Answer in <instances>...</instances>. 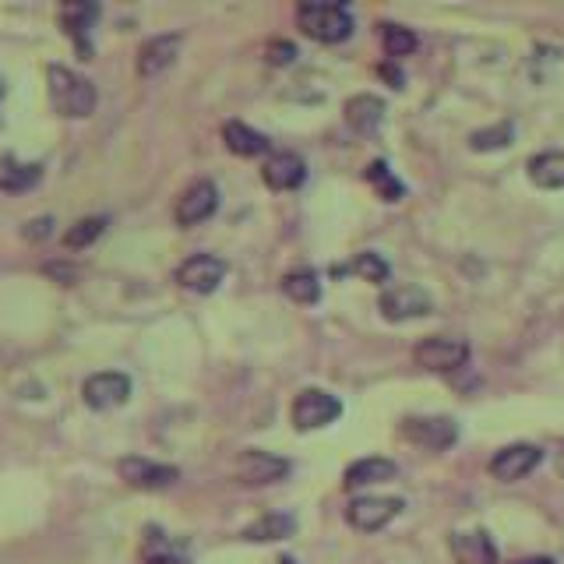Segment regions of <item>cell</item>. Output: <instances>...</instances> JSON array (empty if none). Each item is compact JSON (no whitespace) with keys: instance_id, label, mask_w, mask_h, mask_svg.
<instances>
[{"instance_id":"29","label":"cell","mask_w":564,"mask_h":564,"mask_svg":"<svg viewBox=\"0 0 564 564\" xmlns=\"http://www.w3.org/2000/svg\"><path fill=\"white\" fill-rule=\"evenodd\" d=\"M381 39H385L388 57H406V53L416 50L413 29H402V25H385V29H381Z\"/></svg>"},{"instance_id":"16","label":"cell","mask_w":564,"mask_h":564,"mask_svg":"<svg viewBox=\"0 0 564 564\" xmlns=\"http://www.w3.org/2000/svg\"><path fill=\"white\" fill-rule=\"evenodd\" d=\"M452 554L459 564H498V547L490 540L483 529H473V533H452Z\"/></svg>"},{"instance_id":"6","label":"cell","mask_w":564,"mask_h":564,"mask_svg":"<svg viewBox=\"0 0 564 564\" xmlns=\"http://www.w3.org/2000/svg\"><path fill=\"white\" fill-rule=\"evenodd\" d=\"M216 208H219V187L212 180H194L177 198L173 219H177V226H198L216 216Z\"/></svg>"},{"instance_id":"9","label":"cell","mask_w":564,"mask_h":564,"mask_svg":"<svg viewBox=\"0 0 564 564\" xmlns=\"http://www.w3.org/2000/svg\"><path fill=\"white\" fill-rule=\"evenodd\" d=\"M223 279H226V261L216 258V254H191L177 268V282L191 293H216Z\"/></svg>"},{"instance_id":"32","label":"cell","mask_w":564,"mask_h":564,"mask_svg":"<svg viewBox=\"0 0 564 564\" xmlns=\"http://www.w3.org/2000/svg\"><path fill=\"white\" fill-rule=\"evenodd\" d=\"M378 75L388 78V82H392V89H402V85H406V78H402V71H399L395 64H381V67H378Z\"/></svg>"},{"instance_id":"36","label":"cell","mask_w":564,"mask_h":564,"mask_svg":"<svg viewBox=\"0 0 564 564\" xmlns=\"http://www.w3.org/2000/svg\"><path fill=\"white\" fill-rule=\"evenodd\" d=\"M275 564H297V561H293V557H279Z\"/></svg>"},{"instance_id":"34","label":"cell","mask_w":564,"mask_h":564,"mask_svg":"<svg viewBox=\"0 0 564 564\" xmlns=\"http://www.w3.org/2000/svg\"><path fill=\"white\" fill-rule=\"evenodd\" d=\"M515 564H554V557H522V561Z\"/></svg>"},{"instance_id":"24","label":"cell","mask_w":564,"mask_h":564,"mask_svg":"<svg viewBox=\"0 0 564 564\" xmlns=\"http://www.w3.org/2000/svg\"><path fill=\"white\" fill-rule=\"evenodd\" d=\"M512 138H515V127L508 124V120H501V124L483 127V131L469 134V149H473V152H494V149H505V145H512Z\"/></svg>"},{"instance_id":"3","label":"cell","mask_w":564,"mask_h":564,"mask_svg":"<svg viewBox=\"0 0 564 564\" xmlns=\"http://www.w3.org/2000/svg\"><path fill=\"white\" fill-rule=\"evenodd\" d=\"M342 416V402L335 399L325 388H304V392L293 399V427L297 431H318L328 427Z\"/></svg>"},{"instance_id":"12","label":"cell","mask_w":564,"mask_h":564,"mask_svg":"<svg viewBox=\"0 0 564 564\" xmlns=\"http://www.w3.org/2000/svg\"><path fill=\"white\" fill-rule=\"evenodd\" d=\"M413 357L420 367L427 371H459L462 364L469 360V346L459 339H423L420 346L413 349Z\"/></svg>"},{"instance_id":"30","label":"cell","mask_w":564,"mask_h":564,"mask_svg":"<svg viewBox=\"0 0 564 564\" xmlns=\"http://www.w3.org/2000/svg\"><path fill=\"white\" fill-rule=\"evenodd\" d=\"M293 57H297V46L286 43V39H275V43H268V64H275V67L293 64Z\"/></svg>"},{"instance_id":"33","label":"cell","mask_w":564,"mask_h":564,"mask_svg":"<svg viewBox=\"0 0 564 564\" xmlns=\"http://www.w3.org/2000/svg\"><path fill=\"white\" fill-rule=\"evenodd\" d=\"M149 564H184V561H180L177 554H152Z\"/></svg>"},{"instance_id":"2","label":"cell","mask_w":564,"mask_h":564,"mask_svg":"<svg viewBox=\"0 0 564 564\" xmlns=\"http://www.w3.org/2000/svg\"><path fill=\"white\" fill-rule=\"evenodd\" d=\"M297 22L304 36L318 39V43H342L353 32V18H349L346 4H321V0H307L300 4Z\"/></svg>"},{"instance_id":"7","label":"cell","mask_w":564,"mask_h":564,"mask_svg":"<svg viewBox=\"0 0 564 564\" xmlns=\"http://www.w3.org/2000/svg\"><path fill=\"white\" fill-rule=\"evenodd\" d=\"M82 399L89 409H117L131 399V378L120 371H99L92 378H85Z\"/></svg>"},{"instance_id":"27","label":"cell","mask_w":564,"mask_h":564,"mask_svg":"<svg viewBox=\"0 0 564 564\" xmlns=\"http://www.w3.org/2000/svg\"><path fill=\"white\" fill-rule=\"evenodd\" d=\"M367 180H371V184L378 187V194H381L385 201H399L402 194H406V187H402L399 180L392 177L388 163H371V166H367Z\"/></svg>"},{"instance_id":"1","label":"cell","mask_w":564,"mask_h":564,"mask_svg":"<svg viewBox=\"0 0 564 564\" xmlns=\"http://www.w3.org/2000/svg\"><path fill=\"white\" fill-rule=\"evenodd\" d=\"M46 85H50V103L60 117L67 120L92 117V110H96V85L89 78L75 75L64 64H50L46 67Z\"/></svg>"},{"instance_id":"19","label":"cell","mask_w":564,"mask_h":564,"mask_svg":"<svg viewBox=\"0 0 564 564\" xmlns=\"http://www.w3.org/2000/svg\"><path fill=\"white\" fill-rule=\"evenodd\" d=\"M297 533V519L286 512H272V515H261L254 519L251 526H244V540L247 543H275V540H286V536Z\"/></svg>"},{"instance_id":"22","label":"cell","mask_w":564,"mask_h":564,"mask_svg":"<svg viewBox=\"0 0 564 564\" xmlns=\"http://www.w3.org/2000/svg\"><path fill=\"white\" fill-rule=\"evenodd\" d=\"M529 180L543 191H561L564 187V152H540L529 159Z\"/></svg>"},{"instance_id":"18","label":"cell","mask_w":564,"mask_h":564,"mask_svg":"<svg viewBox=\"0 0 564 564\" xmlns=\"http://www.w3.org/2000/svg\"><path fill=\"white\" fill-rule=\"evenodd\" d=\"M395 473H399V466H395L392 459H381V455H371V459L353 462V466L346 469V476H342V483H346L349 490H357V487H371V483L395 480Z\"/></svg>"},{"instance_id":"25","label":"cell","mask_w":564,"mask_h":564,"mask_svg":"<svg viewBox=\"0 0 564 564\" xmlns=\"http://www.w3.org/2000/svg\"><path fill=\"white\" fill-rule=\"evenodd\" d=\"M106 230V216H89V219H78L71 230L64 233V247L67 251H82V247L96 244Z\"/></svg>"},{"instance_id":"8","label":"cell","mask_w":564,"mask_h":564,"mask_svg":"<svg viewBox=\"0 0 564 564\" xmlns=\"http://www.w3.org/2000/svg\"><path fill=\"white\" fill-rule=\"evenodd\" d=\"M378 307L388 321H413V318H423V314H431L434 300L427 297V290H420V286H388V290L381 293Z\"/></svg>"},{"instance_id":"23","label":"cell","mask_w":564,"mask_h":564,"mask_svg":"<svg viewBox=\"0 0 564 564\" xmlns=\"http://www.w3.org/2000/svg\"><path fill=\"white\" fill-rule=\"evenodd\" d=\"M282 293L293 300V304H318L321 300V282L318 275L311 272V268H293V272L282 275Z\"/></svg>"},{"instance_id":"31","label":"cell","mask_w":564,"mask_h":564,"mask_svg":"<svg viewBox=\"0 0 564 564\" xmlns=\"http://www.w3.org/2000/svg\"><path fill=\"white\" fill-rule=\"evenodd\" d=\"M53 233V219L50 216H39L32 219L29 226H25V240H46Z\"/></svg>"},{"instance_id":"15","label":"cell","mask_w":564,"mask_h":564,"mask_svg":"<svg viewBox=\"0 0 564 564\" xmlns=\"http://www.w3.org/2000/svg\"><path fill=\"white\" fill-rule=\"evenodd\" d=\"M180 36H152L149 43L138 50V75L141 78H159L166 67L177 60Z\"/></svg>"},{"instance_id":"17","label":"cell","mask_w":564,"mask_h":564,"mask_svg":"<svg viewBox=\"0 0 564 564\" xmlns=\"http://www.w3.org/2000/svg\"><path fill=\"white\" fill-rule=\"evenodd\" d=\"M223 141L233 156H244V159H254V156H261V152H268V138L261 131H254L251 124H244V120H226Z\"/></svg>"},{"instance_id":"26","label":"cell","mask_w":564,"mask_h":564,"mask_svg":"<svg viewBox=\"0 0 564 564\" xmlns=\"http://www.w3.org/2000/svg\"><path fill=\"white\" fill-rule=\"evenodd\" d=\"M39 177H43V166L32 163V166H11L4 177H0V191H29V187L39 184Z\"/></svg>"},{"instance_id":"20","label":"cell","mask_w":564,"mask_h":564,"mask_svg":"<svg viewBox=\"0 0 564 564\" xmlns=\"http://www.w3.org/2000/svg\"><path fill=\"white\" fill-rule=\"evenodd\" d=\"M99 18V8L96 4H64V8H60V25H64V32L71 39H75L78 43V50L85 53V57H89V29H92V22H96Z\"/></svg>"},{"instance_id":"10","label":"cell","mask_w":564,"mask_h":564,"mask_svg":"<svg viewBox=\"0 0 564 564\" xmlns=\"http://www.w3.org/2000/svg\"><path fill=\"white\" fill-rule=\"evenodd\" d=\"M402 512V498H357L346 505V522L360 533H378Z\"/></svg>"},{"instance_id":"4","label":"cell","mask_w":564,"mask_h":564,"mask_svg":"<svg viewBox=\"0 0 564 564\" xmlns=\"http://www.w3.org/2000/svg\"><path fill=\"white\" fill-rule=\"evenodd\" d=\"M399 434L420 448L445 452V448H452L459 441V423L452 416H409V420H402Z\"/></svg>"},{"instance_id":"28","label":"cell","mask_w":564,"mask_h":564,"mask_svg":"<svg viewBox=\"0 0 564 564\" xmlns=\"http://www.w3.org/2000/svg\"><path fill=\"white\" fill-rule=\"evenodd\" d=\"M353 272H357L360 279L381 286V282L388 279V261L381 258V254H374V251H364V254H357V258H353Z\"/></svg>"},{"instance_id":"21","label":"cell","mask_w":564,"mask_h":564,"mask_svg":"<svg viewBox=\"0 0 564 564\" xmlns=\"http://www.w3.org/2000/svg\"><path fill=\"white\" fill-rule=\"evenodd\" d=\"M381 120H385V103H381L378 96H353L346 103V124L353 127V131L360 134H371L381 127Z\"/></svg>"},{"instance_id":"14","label":"cell","mask_w":564,"mask_h":564,"mask_svg":"<svg viewBox=\"0 0 564 564\" xmlns=\"http://www.w3.org/2000/svg\"><path fill=\"white\" fill-rule=\"evenodd\" d=\"M261 180L272 191H297L307 180V166L297 152H272L261 166Z\"/></svg>"},{"instance_id":"11","label":"cell","mask_w":564,"mask_h":564,"mask_svg":"<svg viewBox=\"0 0 564 564\" xmlns=\"http://www.w3.org/2000/svg\"><path fill=\"white\" fill-rule=\"evenodd\" d=\"M286 476H290V462L272 452L251 448V452H244L237 459V480L247 483V487H265V483L286 480Z\"/></svg>"},{"instance_id":"5","label":"cell","mask_w":564,"mask_h":564,"mask_svg":"<svg viewBox=\"0 0 564 564\" xmlns=\"http://www.w3.org/2000/svg\"><path fill=\"white\" fill-rule=\"evenodd\" d=\"M117 473L127 487H138V490H166L180 480L177 466H163V462L141 459V455H127V459H120Z\"/></svg>"},{"instance_id":"35","label":"cell","mask_w":564,"mask_h":564,"mask_svg":"<svg viewBox=\"0 0 564 564\" xmlns=\"http://www.w3.org/2000/svg\"><path fill=\"white\" fill-rule=\"evenodd\" d=\"M557 473L564 476V448H561V452H557Z\"/></svg>"},{"instance_id":"13","label":"cell","mask_w":564,"mask_h":564,"mask_svg":"<svg viewBox=\"0 0 564 564\" xmlns=\"http://www.w3.org/2000/svg\"><path fill=\"white\" fill-rule=\"evenodd\" d=\"M543 462V452L536 445H508L490 459V476L501 483H515L529 476Z\"/></svg>"}]
</instances>
